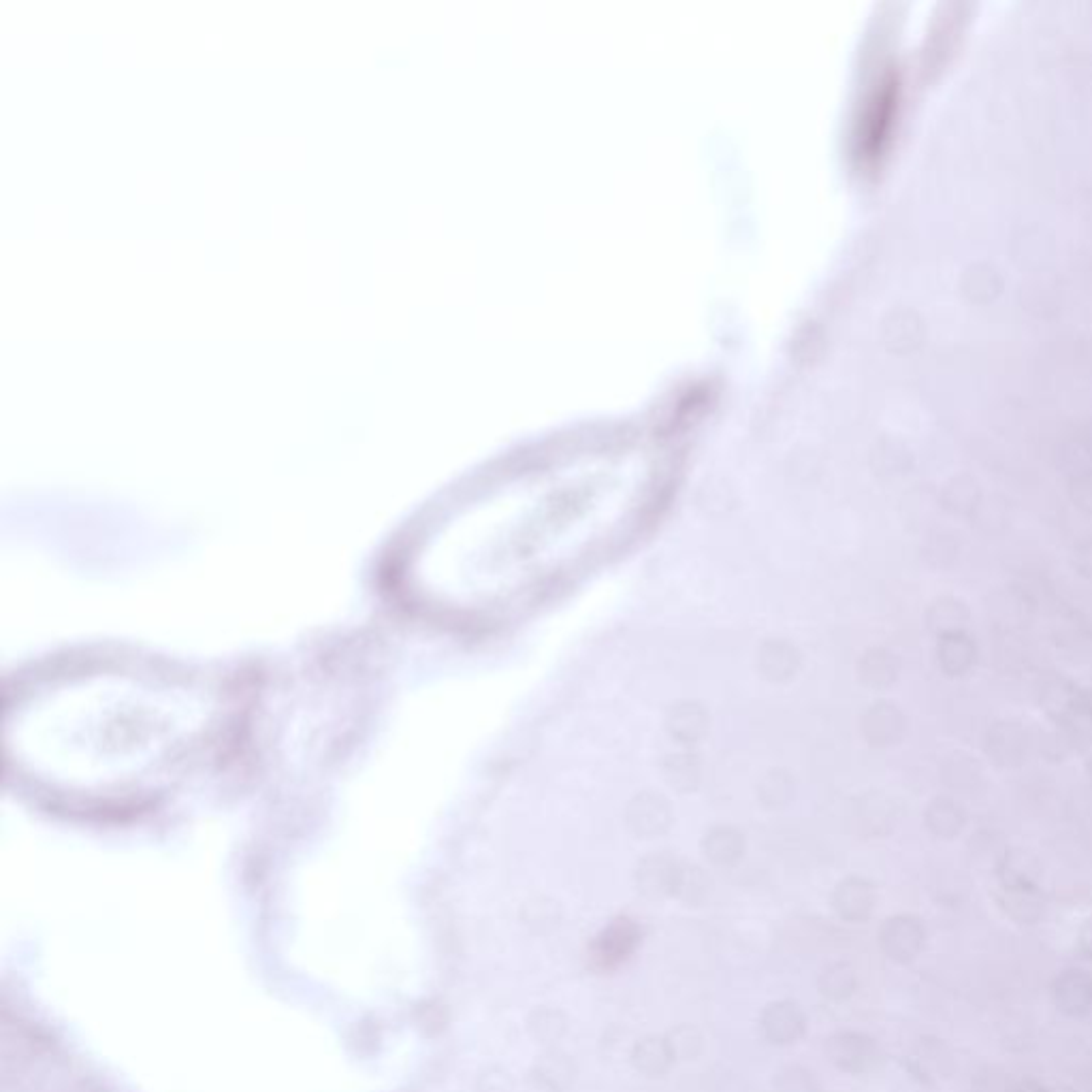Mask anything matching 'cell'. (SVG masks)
<instances>
[{"mask_svg": "<svg viewBox=\"0 0 1092 1092\" xmlns=\"http://www.w3.org/2000/svg\"><path fill=\"white\" fill-rule=\"evenodd\" d=\"M233 700L201 674L128 660L39 672L7 700L5 756L71 809L120 813L169 796L214 758Z\"/></svg>", "mask_w": 1092, "mask_h": 1092, "instance_id": "6da1fadb", "label": "cell"}, {"mask_svg": "<svg viewBox=\"0 0 1092 1092\" xmlns=\"http://www.w3.org/2000/svg\"><path fill=\"white\" fill-rule=\"evenodd\" d=\"M760 1031L774 1046H792L807 1033V1013L796 1001H772L760 1013Z\"/></svg>", "mask_w": 1092, "mask_h": 1092, "instance_id": "7a4b0ae2", "label": "cell"}, {"mask_svg": "<svg viewBox=\"0 0 1092 1092\" xmlns=\"http://www.w3.org/2000/svg\"><path fill=\"white\" fill-rule=\"evenodd\" d=\"M577 1062L563 1050L544 1048L540 1056H536L528 1082L538 1086L544 1092H568L577 1080Z\"/></svg>", "mask_w": 1092, "mask_h": 1092, "instance_id": "3957f363", "label": "cell"}, {"mask_svg": "<svg viewBox=\"0 0 1092 1092\" xmlns=\"http://www.w3.org/2000/svg\"><path fill=\"white\" fill-rule=\"evenodd\" d=\"M988 756L999 766H1018L1026 758V734L1018 723L1003 721L988 732Z\"/></svg>", "mask_w": 1092, "mask_h": 1092, "instance_id": "277c9868", "label": "cell"}, {"mask_svg": "<svg viewBox=\"0 0 1092 1092\" xmlns=\"http://www.w3.org/2000/svg\"><path fill=\"white\" fill-rule=\"evenodd\" d=\"M630 1060L634 1069L646 1078H662L672 1069V1064L677 1062L664 1035L640 1037L630 1050Z\"/></svg>", "mask_w": 1092, "mask_h": 1092, "instance_id": "5b68a950", "label": "cell"}, {"mask_svg": "<svg viewBox=\"0 0 1092 1092\" xmlns=\"http://www.w3.org/2000/svg\"><path fill=\"white\" fill-rule=\"evenodd\" d=\"M937 658L948 677H962V674H967L975 666L977 646L965 632L948 634L939 640Z\"/></svg>", "mask_w": 1092, "mask_h": 1092, "instance_id": "8992f818", "label": "cell"}, {"mask_svg": "<svg viewBox=\"0 0 1092 1092\" xmlns=\"http://www.w3.org/2000/svg\"><path fill=\"white\" fill-rule=\"evenodd\" d=\"M681 871L664 857H652L638 869V890L648 898H666L677 894Z\"/></svg>", "mask_w": 1092, "mask_h": 1092, "instance_id": "52a82bcc", "label": "cell"}, {"mask_svg": "<svg viewBox=\"0 0 1092 1092\" xmlns=\"http://www.w3.org/2000/svg\"><path fill=\"white\" fill-rule=\"evenodd\" d=\"M568 1016L557 1007H536L526 1020L528 1035L534 1044L542 1048H555L568 1033Z\"/></svg>", "mask_w": 1092, "mask_h": 1092, "instance_id": "ba28073f", "label": "cell"}, {"mask_svg": "<svg viewBox=\"0 0 1092 1092\" xmlns=\"http://www.w3.org/2000/svg\"><path fill=\"white\" fill-rule=\"evenodd\" d=\"M865 732L875 745H892L905 732V717L892 702H879L865 719Z\"/></svg>", "mask_w": 1092, "mask_h": 1092, "instance_id": "9c48e42d", "label": "cell"}, {"mask_svg": "<svg viewBox=\"0 0 1092 1092\" xmlns=\"http://www.w3.org/2000/svg\"><path fill=\"white\" fill-rule=\"evenodd\" d=\"M826 1052L843 1072H860L869 1058V1046L860 1035L837 1033L828 1039Z\"/></svg>", "mask_w": 1092, "mask_h": 1092, "instance_id": "30bf717a", "label": "cell"}, {"mask_svg": "<svg viewBox=\"0 0 1092 1092\" xmlns=\"http://www.w3.org/2000/svg\"><path fill=\"white\" fill-rule=\"evenodd\" d=\"M926 619L928 628L939 636L965 632V626L969 623V608L965 602L958 600V597L948 595L939 597V600L928 608Z\"/></svg>", "mask_w": 1092, "mask_h": 1092, "instance_id": "8fae6325", "label": "cell"}, {"mask_svg": "<svg viewBox=\"0 0 1092 1092\" xmlns=\"http://www.w3.org/2000/svg\"><path fill=\"white\" fill-rule=\"evenodd\" d=\"M965 820V809H962V804L952 796L934 798L926 809V824L932 832H937L941 837L958 835Z\"/></svg>", "mask_w": 1092, "mask_h": 1092, "instance_id": "7c38bea8", "label": "cell"}, {"mask_svg": "<svg viewBox=\"0 0 1092 1092\" xmlns=\"http://www.w3.org/2000/svg\"><path fill=\"white\" fill-rule=\"evenodd\" d=\"M832 905H835L837 914L845 920H860L867 916L871 907V890L863 881L847 879L837 888L835 896H832Z\"/></svg>", "mask_w": 1092, "mask_h": 1092, "instance_id": "4fadbf2b", "label": "cell"}, {"mask_svg": "<svg viewBox=\"0 0 1092 1092\" xmlns=\"http://www.w3.org/2000/svg\"><path fill=\"white\" fill-rule=\"evenodd\" d=\"M855 985V977L849 965L845 962H832V965L824 967L817 975V991L830 999V1001H843L851 995Z\"/></svg>", "mask_w": 1092, "mask_h": 1092, "instance_id": "5bb4252c", "label": "cell"}, {"mask_svg": "<svg viewBox=\"0 0 1092 1092\" xmlns=\"http://www.w3.org/2000/svg\"><path fill=\"white\" fill-rule=\"evenodd\" d=\"M664 1037L677 1062H691L700 1058L702 1048H705V1037H702V1033L691 1024L672 1026Z\"/></svg>", "mask_w": 1092, "mask_h": 1092, "instance_id": "9a60e30c", "label": "cell"}, {"mask_svg": "<svg viewBox=\"0 0 1092 1092\" xmlns=\"http://www.w3.org/2000/svg\"><path fill=\"white\" fill-rule=\"evenodd\" d=\"M900 664L896 656L888 652H873L867 656L863 666V677L873 687H886L896 681Z\"/></svg>", "mask_w": 1092, "mask_h": 1092, "instance_id": "2e32d148", "label": "cell"}, {"mask_svg": "<svg viewBox=\"0 0 1092 1092\" xmlns=\"http://www.w3.org/2000/svg\"><path fill=\"white\" fill-rule=\"evenodd\" d=\"M772 1092H822V1086L813 1072L800 1067V1064H790L774 1076Z\"/></svg>", "mask_w": 1092, "mask_h": 1092, "instance_id": "e0dca14e", "label": "cell"}, {"mask_svg": "<svg viewBox=\"0 0 1092 1092\" xmlns=\"http://www.w3.org/2000/svg\"><path fill=\"white\" fill-rule=\"evenodd\" d=\"M1044 705L1050 715L1060 717V719H1072L1078 713L1076 691L1069 683H1064V681H1054L1044 691Z\"/></svg>", "mask_w": 1092, "mask_h": 1092, "instance_id": "ac0fdd59", "label": "cell"}, {"mask_svg": "<svg viewBox=\"0 0 1092 1092\" xmlns=\"http://www.w3.org/2000/svg\"><path fill=\"white\" fill-rule=\"evenodd\" d=\"M943 506L952 514H973L979 506V493L973 482L956 480L948 487V493L943 498Z\"/></svg>", "mask_w": 1092, "mask_h": 1092, "instance_id": "d6986e66", "label": "cell"}, {"mask_svg": "<svg viewBox=\"0 0 1092 1092\" xmlns=\"http://www.w3.org/2000/svg\"><path fill=\"white\" fill-rule=\"evenodd\" d=\"M523 918H526V924L530 926L532 932L546 934V932H551V930H555L559 926L561 914H559V909L553 902L536 900L534 905H530L526 909Z\"/></svg>", "mask_w": 1092, "mask_h": 1092, "instance_id": "ffe728a7", "label": "cell"}, {"mask_svg": "<svg viewBox=\"0 0 1092 1092\" xmlns=\"http://www.w3.org/2000/svg\"><path fill=\"white\" fill-rule=\"evenodd\" d=\"M958 540L952 534L934 536L926 546V557L934 568H950L958 559Z\"/></svg>", "mask_w": 1092, "mask_h": 1092, "instance_id": "44dd1931", "label": "cell"}, {"mask_svg": "<svg viewBox=\"0 0 1092 1092\" xmlns=\"http://www.w3.org/2000/svg\"><path fill=\"white\" fill-rule=\"evenodd\" d=\"M705 851L715 865H734L737 857L741 855V841L732 839V835L711 837Z\"/></svg>", "mask_w": 1092, "mask_h": 1092, "instance_id": "7402d4cb", "label": "cell"}, {"mask_svg": "<svg viewBox=\"0 0 1092 1092\" xmlns=\"http://www.w3.org/2000/svg\"><path fill=\"white\" fill-rule=\"evenodd\" d=\"M948 784L952 788H969L975 784V779L979 776V768L969 760V758H962V756H956L948 762Z\"/></svg>", "mask_w": 1092, "mask_h": 1092, "instance_id": "603a6c76", "label": "cell"}, {"mask_svg": "<svg viewBox=\"0 0 1092 1092\" xmlns=\"http://www.w3.org/2000/svg\"><path fill=\"white\" fill-rule=\"evenodd\" d=\"M516 1080L504 1067H491L478 1080V1092H514Z\"/></svg>", "mask_w": 1092, "mask_h": 1092, "instance_id": "cb8c5ba5", "label": "cell"}, {"mask_svg": "<svg viewBox=\"0 0 1092 1092\" xmlns=\"http://www.w3.org/2000/svg\"><path fill=\"white\" fill-rule=\"evenodd\" d=\"M1074 565L1082 577L1092 579V538L1080 542L1074 551Z\"/></svg>", "mask_w": 1092, "mask_h": 1092, "instance_id": "d4e9b609", "label": "cell"}, {"mask_svg": "<svg viewBox=\"0 0 1092 1092\" xmlns=\"http://www.w3.org/2000/svg\"><path fill=\"white\" fill-rule=\"evenodd\" d=\"M1090 776H1092V770H1090Z\"/></svg>", "mask_w": 1092, "mask_h": 1092, "instance_id": "484cf974", "label": "cell"}]
</instances>
